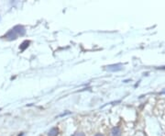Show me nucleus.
<instances>
[{"label": "nucleus", "mask_w": 165, "mask_h": 136, "mask_svg": "<svg viewBox=\"0 0 165 136\" xmlns=\"http://www.w3.org/2000/svg\"><path fill=\"white\" fill-rule=\"evenodd\" d=\"M13 30L17 32L18 36H24L26 34V30L22 25H17V26L14 27Z\"/></svg>", "instance_id": "nucleus-3"}, {"label": "nucleus", "mask_w": 165, "mask_h": 136, "mask_svg": "<svg viewBox=\"0 0 165 136\" xmlns=\"http://www.w3.org/2000/svg\"><path fill=\"white\" fill-rule=\"evenodd\" d=\"M59 134V130L57 128H51L50 130V132H49L48 135L49 136H57Z\"/></svg>", "instance_id": "nucleus-6"}, {"label": "nucleus", "mask_w": 165, "mask_h": 136, "mask_svg": "<svg viewBox=\"0 0 165 136\" xmlns=\"http://www.w3.org/2000/svg\"><path fill=\"white\" fill-rule=\"evenodd\" d=\"M29 43H30V42H29V41H24V42L20 44V47H19L20 51H21V52H24V51L26 50L28 47H29Z\"/></svg>", "instance_id": "nucleus-5"}, {"label": "nucleus", "mask_w": 165, "mask_h": 136, "mask_svg": "<svg viewBox=\"0 0 165 136\" xmlns=\"http://www.w3.org/2000/svg\"><path fill=\"white\" fill-rule=\"evenodd\" d=\"M123 65L121 64H111V65L106 66V70L109 72H118V71L122 70Z\"/></svg>", "instance_id": "nucleus-1"}, {"label": "nucleus", "mask_w": 165, "mask_h": 136, "mask_svg": "<svg viewBox=\"0 0 165 136\" xmlns=\"http://www.w3.org/2000/svg\"><path fill=\"white\" fill-rule=\"evenodd\" d=\"M18 34H17V32H16L15 31H14L13 29H11L10 31H8L7 32V34H5L4 38H6V39L9 40V41H13V40H16L18 39Z\"/></svg>", "instance_id": "nucleus-2"}, {"label": "nucleus", "mask_w": 165, "mask_h": 136, "mask_svg": "<svg viewBox=\"0 0 165 136\" xmlns=\"http://www.w3.org/2000/svg\"><path fill=\"white\" fill-rule=\"evenodd\" d=\"M111 135L112 136H120L121 135V130L119 127H114L111 130Z\"/></svg>", "instance_id": "nucleus-4"}, {"label": "nucleus", "mask_w": 165, "mask_h": 136, "mask_svg": "<svg viewBox=\"0 0 165 136\" xmlns=\"http://www.w3.org/2000/svg\"><path fill=\"white\" fill-rule=\"evenodd\" d=\"M95 136H104V135H103V134H101V133H96Z\"/></svg>", "instance_id": "nucleus-8"}, {"label": "nucleus", "mask_w": 165, "mask_h": 136, "mask_svg": "<svg viewBox=\"0 0 165 136\" xmlns=\"http://www.w3.org/2000/svg\"><path fill=\"white\" fill-rule=\"evenodd\" d=\"M73 136H85V134H84V132H76V133H74Z\"/></svg>", "instance_id": "nucleus-7"}]
</instances>
